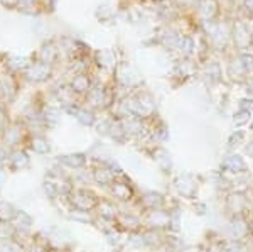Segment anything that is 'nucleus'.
Returning <instances> with one entry per match:
<instances>
[{
	"label": "nucleus",
	"instance_id": "1",
	"mask_svg": "<svg viewBox=\"0 0 253 252\" xmlns=\"http://www.w3.org/2000/svg\"><path fill=\"white\" fill-rule=\"evenodd\" d=\"M224 212H226L228 218L231 217H248L252 213L253 200L250 198V193L247 190H228L224 193Z\"/></svg>",
	"mask_w": 253,
	"mask_h": 252
},
{
	"label": "nucleus",
	"instance_id": "2",
	"mask_svg": "<svg viewBox=\"0 0 253 252\" xmlns=\"http://www.w3.org/2000/svg\"><path fill=\"white\" fill-rule=\"evenodd\" d=\"M108 193H110V197H112V200H115L118 205L133 206L138 198V192H137L135 185H133L132 180L126 178L124 173L118 174L117 180L110 185Z\"/></svg>",
	"mask_w": 253,
	"mask_h": 252
},
{
	"label": "nucleus",
	"instance_id": "3",
	"mask_svg": "<svg viewBox=\"0 0 253 252\" xmlns=\"http://www.w3.org/2000/svg\"><path fill=\"white\" fill-rule=\"evenodd\" d=\"M142 225L149 230H159V232H172L174 217L170 208H157L142 212Z\"/></svg>",
	"mask_w": 253,
	"mask_h": 252
},
{
	"label": "nucleus",
	"instance_id": "4",
	"mask_svg": "<svg viewBox=\"0 0 253 252\" xmlns=\"http://www.w3.org/2000/svg\"><path fill=\"white\" fill-rule=\"evenodd\" d=\"M226 241L247 244L253 237V220L252 217H231L226 225Z\"/></svg>",
	"mask_w": 253,
	"mask_h": 252
},
{
	"label": "nucleus",
	"instance_id": "5",
	"mask_svg": "<svg viewBox=\"0 0 253 252\" xmlns=\"http://www.w3.org/2000/svg\"><path fill=\"white\" fill-rule=\"evenodd\" d=\"M98 200H100V197L93 190L86 188V186H75L73 192L69 193V197L66 198L71 208L83 210V212H95Z\"/></svg>",
	"mask_w": 253,
	"mask_h": 252
},
{
	"label": "nucleus",
	"instance_id": "6",
	"mask_svg": "<svg viewBox=\"0 0 253 252\" xmlns=\"http://www.w3.org/2000/svg\"><path fill=\"white\" fill-rule=\"evenodd\" d=\"M206 36L210 38V43L214 50H224L226 44L231 39V29L233 26H230L228 22H216V20H210V22H203Z\"/></svg>",
	"mask_w": 253,
	"mask_h": 252
},
{
	"label": "nucleus",
	"instance_id": "7",
	"mask_svg": "<svg viewBox=\"0 0 253 252\" xmlns=\"http://www.w3.org/2000/svg\"><path fill=\"white\" fill-rule=\"evenodd\" d=\"M118 174H122V169L113 161H98L91 168L93 183L103 188H110V185L117 180Z\"/></svg>",
	"mask_w": 253,
	"mask_h": 252
},
{
	"label": "nucleus",
	"instance_id": "8",
	"mask_svg": "<svg viewBox=\"0 0 253 252\" xmlns=\"http://www.w3.org/2000/svg\"><path fill=\"white\" fill-rule=\"evenodd\" d=\"M174 188L179 197L186 198V200H196L199 192V181L194 174L181 173L174 178Z\"/></svg>",
	"mask_w": 253,
	"mask_h": 252
},
{
	"label": "nucleus",
	"instance_id": "9",
	"mask_svg": "<svg viewBox=\"0 0 253 252\" xmlns=\"http://www.w3.org/2000/svg\"><path fill=\"white\" fill-rule=\"evenodd\" d=\"M133 206H137L140 212H145V210H157V208H167L169 206V202L162 193L154 192V190H147V192H142L138 195L137 203Z\"/></svg>",
	"mask_w": 253,
	"mask_h": 252
},
{
	"label": "nucleus",
	"instance_id": "10",
	"mask_svg": "<svg viewBox=\"0 0 253 252\" xmlns=\"http://www.w3.org/2000/svg\"><path fill=\"white\" fill-rule=\"evenodd\" d=\"M221 173L231 174V176H243L248 173V164L243 156L238 152H228L221 161Z\"/></svg>",
	"mask_w": 253,
	"mask_h": 252
},
{
	"label": "nucleus",
	"instance_id": "11",
	"mask_svg": "<svg viewBox=\"0 0 253 252\" xmlns=\"http://www.w3.org/2000/svg\"><path fill=\"white\" fill-rule=\"evenodd\" d=\"M120 212H122V206L115 200H112V198H100L95 208V215L98 220L110 222V223L117 222Z\"/></svg>",
	"mask_w": 253,
	"mask_h": 252
},
{
	"label": "nucleus",
	"instance_id": "12",
	"mask_svg": "<svg viewBox=\"0 0 253 252\" xmlns=\"http://www.w3.org/2000/svg\"><path fill=\"white\" fill-rule=\"evenodd\" d=\"M231 39H233L236 50L240 52L250 50L252 46V41H253V34L252 31L248 29V26L242 20H236L233 24V29H231Z\"/></svg>",
	"mask_w": 253,
	"mask_h": 252
},
{
	"label": "nucleus",
	"instance_id": "13",
	"mask_svg": "<svg viewBox=\"0 0 253 252\" xmlns=\"http://www.w3.org/2000/svg\"><path fill=\"white\" fill-rule=\"evenodd\" d=\"M226 75L230 76L231 81H236V83H245L248 78H250V73L245 68L243 61L240 59V54L233 56L230 61H228V66H226Z\"/></svg>",
	"mask_w": 253,
	"mask_h": 252
},
{
	"label": "nucleus",
	"instance_id": "14",
	"mask_svg": "<svg viewBox=\"0 0 253 252\" xmlns=\"http://www.w3.org/2000/svg\"><path fill=\"white\" fill-rule=\"evenodd\" d=\"M86 103H88V108H91V110L105 108L108 105L107 90H105L103 87H93L86 95Z\"/></svg>",
	"mask_w": 253,
	"mask_h": 252
},
{
	"label": "nucleus",
	"instance_id": "15",
	"mask_svg": "<svg viewBox=\"0 0 253 252\" xmlns=\"http://www.w3.org/2000/svg\"><path fill=\"white\" fill-rule=\"evenodd\" d=\"M150 156L152 159L157 162V166L162 169V173H169L172 168V159H170V154L166 148H162L161 144H152L150 148Z\"/></svg>",
	"mask_w": 253,
	"mask_h": 252
},
{
	"label": "nucleus",
	"instance_id": "16",
	"mask_svg": "<svg viewBox=\"0 0 253 252\" xmlns=\"http://www.w3.org/2000/svg\"><path fill=\"white\" fill-rule=\"evenodd\" d=\"M196 9H198V17L201 19V22H210V20L216 19L219 12V5L218 0H199Z\"/></svg>",
	"mask_w": 253,
	"mask_h": 252
},
{
	"label": "nucleus",
	"instance_id": "17",
	"mask_svg": "<svg viewBox=\"0 0 253 252\" xmlns=\"http://www.w3.org/2000/svg\"><path fill=\"white\" fill-rule=\"evenodd\" d=\"M58 161H59V164L66 166V168H69V169H75V171L84 169L88 164V157H86V154H83V152L66 154V156H61Z\"/></svg>",
	"mask_w": 253,
	"mask_h": 252
},
{
	"label": "nucleus",
	"instance_id": "18",
	"mask_svg": "<svg viewBox=\"0 0 253 252\" xmlns=\"http://www.w3.org/2000/svg\"><path fill=\"white\" fill-rule=\"evenodd\" d=\"M69 87H71V90L75 92V95L86 97L88 92L93 88V85H91V80H89V76L86 75V73H78V75L73 76Z\"/></svg>",
	"mask_w": 253,
	"mask_h": 252
},
{
	"label": "nucleus",
	"instance_id": "19",
	"mask_svg": "<svg viewBox=\"0 0 253 252\" xmlns=\"http://www.w3.org/2000/svg\"><path fill=\"white\" fill-rule=\"evenodd\" d=\"M9 166L14 171H22L29 166V156L24 149H14L9 156Z\"/></svg>",
	"mask_w": 253,
	"mask_h": 252
},
{
	"label": "nucleus",
	"instance_id": "20",
	"mask_svg": "<svg viewBox=\"0 0 253 252\" xmlns=\"http://www.w3.org/2000/svg\"><path fill=\"white\" fill-rule=\"evenodd\" d=\"M26 75H27V78L32 81H44L49 78V75H51V66L46 63H36L27 70Z\"/></svg>",
	"mask_w": 253,
	"mask_h": 252
},
{
	"label": "nucleus",
	"instance_id": "21",
	"mask_svg": "<svg viewBox=\"0 0 253 252\" xmlns=\"http://www.w3.org/2000/svg\"><path fill=\"white\" fill-rule=\"evenodd\" d=\"M22 139H24V131L19 125H9V127L5 129V132H3V141H5V144L10 146V148L19 146L20 142H22Z\"/></svg>",
	"mask_w": 253,
	"mask_h": 252
},
{
	"label": "nucleus",
	"instance_id": "22",
	"mask_svg": "<svg viewBox=\"0 0 253 252\" xmlns=\"http://www.w3.org/2000/svg\"><path fill=\"white\" fill-rule=\"evenodd\" d=\"M75 117L78 119L80 124L86 125V127H91V125L96 124V117H95V110H91V108L88 107H76L75 110Z\"/></svg>",
	"mask_w": 253,
	"mask_h": 252
},
{
	"label": "nucleus",
	"instance_id": "23",
	"mask_svg": "<svg viewBox=\"0 0 253 252\" xmlns=\"http://www.w3.org/2000/svg\"><path fill=\"white\" fill-rule=\"evenodd\" d=\"M245 141H247V131H243V129H236V131L231 132L230 137H228L226 151L228 152H235L240 146L245 144Z\"/></svg>",
	"mask_w": 253,
	"mask_h": 252
},
{
	"label": "nucleus",
	"instance_id": "24",
	"mask_svg": "<svg viewBox=\"0 0 253 252\" xmlns=\"http://www.w3.org/2000/svg\"><path fill=\"white\" fill-rule=\"evenodd\" d=\"M29 148L36 154H49L51 152V144L44 136H32L29 139Z\"/></svg>",
	"mask_w": 253,
	"mask_h": 252
},
{
	"label": "nucleus",
	"instance_id": "25",
	"mask_svg": "<svg viewBox=\"0 0 253 252\" xmlns=\"http://www.w3.org/2000/svg\"><path fill=\"white\" fill-rule=\"evenodd\" d=\"M12 225H14L15 230H20V232H26V230L31 229L32 225V218L29 213L26 212H20V210H17V213H15L14 220H12Z\"/></svg>",
	"mask_w": 253,
	"mask_h": 252
},
{
	"label": "nucleus",
	"instance_id": "26",
	"mask_svg": "<svg viewBox=\"0 0 253 252\" xmlns=\"http://www.w3.org/2000/svg\"><path fill=\"white\" fill-rule=\"evenodd\" d=\"M177 51L181 52L184 58H189V56L194 54L196 51V43L191 36H181L179 39V44H177Z\"/></svg>",
	"mask_w": 253,
	"mask_h": 252
},
{
	"label": "nucleus",
	"instance_id": "27",
	"mask_svg": "<svg viewBox=\"0 0 253 252\" xmlns=\"http://www.w3.org/2000/svg\"><path fill=\"white\" fill-rule=\"evenodd\" d=\"M179 39H181V36H179L177 32L172 31V29H166L164 34L161 36L162 46L167 48V50H177Z\"/></svg>",
	"mask_w": 253,
	"mask_h": 252
},
{
	"label": "nucleus",
	"instance_id": "28",
	"mask_svg": "<svg viewBox=\"0 0 253 252\" xmlns=\"http://www.w3.org/2000/svg\"><path fill=\"white\" fill-rule=\"evenodd\" d=\"M15 213H17V210L9 202L0 200V223H12Z\"/></svg>",
	"mask_w": 253,
	"mask_h": 252
},
{
	"label": "nucleus",
	"instance_id": "29",
	"mask_svg": "<svg viewBox=\"0 0 253 252\" xmlns=\"http://www.w3.org/2000/svg\"><path fill=\"white\" fill-rule=\"evenodd\" d=\"M118 81L124 85L125 88H133L137 85V78L133 75V71L128 66H125L124 70L118 71Z\"/></svg>",
	"mask_w": 253,
	"mask_h": 252
},
{
	"label": "nucleus",
	"instance_id": "30",
	"mask_svg": "<svg viewBox=\"0 0 253 252\" xmlns=\"http://www.w3.org/2000/svg\"><path fill=\"white\" fill-rule=\"evenodd\" d=\"M253 120V113L252 112H247V110H236L233 113V125L238 129L245 127L247 124H250V122Z\"/></svg>",
	"mask_w": 253,
	"mask_h": 252
},
{
	"label": "nucleus",
	"instance_id": "31",
	"mask_svg": "<svg viewBox=\"0 0 253 252\" xmlns=\"http://www.w3.org/2000/svg\"><path fill=\"white\" fill-rule=\"evenodd\" d=\"M221 76H223V73H221V66H219V63L211 61L206 68V78L210 80V83H218V81L221 80Z\"/></svg>",
	"mask_w": 253,
	"mask_h": 252
},
{
	"label": "nucleus",
	"instance_id": "32",
	"mask_svg": "<svg viewBox=\"0 0 253 252\" xmlns=\"http://www.w3.org/2000/svg\"><path fill=\"white\" fill-rule=\"evenodd\" d=\"M56 58V50L52 46H46L42 51H41V63H46V64H51L52 61Z\"/></svg>",
	"mask_w": 253,
	"mask_h": 252
},
{
	"label": "nucleus",
	"instance_id": "33",
	"mask_svg": "<svg viewBox=\"0 0 253 252\" xmlns=\"http://www.w3.org/2000/svg\"><path fill=\"white\" fill-rule=\"evenodd\" d=\"M238 54H240V59L243 61L245 68L248 70V73H253V52L243 51V52H238Z\"/></svg>",
	"mask_w": 253,
	"mask_h": 252
},
{
	"label": "nucleus",
	"instance_id": "34",
	"mask_svg": "<svg viewBox=\"0 0 253 252\" xmlns=\"http://www.w3.org/2000/svg\"><path fill=\"white\" fill-rule=\"evenodd\" d=\"M238 108L240 110H247L253 113V99H248V97H243V99L238 100Z\"/></svg>",
	"mask_w": 253,
	"mask_h": 252
},
{
	"label": "nucleus",
	"instance_id": "35",
	"mask_svg": "<svg viewBox=\"0 0 253 252\" xmlns=\"http://www.w3.org/2000/svg\"><path fill=\"white\" fill-rule=\"evenodd\" d=\"M52 249H49V246L47 244H44V242H39V241H36L32 246L27 249V252H51Z\"/></svg>",
	"mask_w": 253,
	"mask_h": 252
},
{
	"label": "nucleus",
	"instance_id": "36",
	"mask_svg": "<svg viewBox=\"0 0 253 252\" xmlns=\"http://www.w3.org/2000/svg\"><path fill=\"white\" fill-rule=\"evenodd\" d=\"M177 7H182V9H187V7H194L199 3V0H175Z\"/></svg>",
	"mask_w": 253,
	"mask_h": 252
},
{
	"label": "nucleus",
	"instance_id": "37",
	"mask_svg": "<svg viewBox=\"0 0 253 252\" xmlns=\"http://www.w3.org/2000/svg\"><path fill=\"white\" fill-rule=\"evenodd\" d=\"M245 97H248V99H253V80L248 78L245 81Z\"/></svg>",
	"mask_w": 253,
	"mask_h": 252
},
{
	"label": "nucleus",
	"instance_id": "38",
	"mask_svg": "<svg viewBox=\"0 0 253 252\" xmlns=\"http://www.w3.org/2000/svg\"><path fill=\"white\" fill-rule=\"evenodd\" d=\"M194 210H198L196 213L203 217V215H206V212H208V206L205 205V203H201V202H196L194 203Z\"/></svg>",
	"mask_w": 253,
	"mask_h": 252
},
{
	"label": "nucleus",
	"instance_id": "39",
	"mask_svg": "<svg viewBox=\"0 0 253 252\" xmlns=\"http://www.w3.org/2000/svg\"><path fill=\"white\" fill-rule=\"evenodd\" d=\"M9 127L7 125V119H5V113H3L2 110H0V134H3L5 132V129Z\"/></svg>",
	"mask_w": 253,
	"mask_h": 252
},
{
	"label": "nucleus",
	"instance_id": "40",
	"mask_svg": "<svg viewBox=\"0 0 253 252\" xmlns=\"http://www.w3.org/2000/svg\"><path fill=\"white\" fill-rule=\"evenodd\" d=\"M245 152H247V156L250 157V159H253V137L250 139V142L245 144Z\"/></svg>",
	"mask_w": 253,
	"mask_h": 252
},
{
	"label": "nucleus",
	"instance_id": "41",
	"mask_svg": "<svg viewBox=\"0 0 253 252\" xmlns=\"http://www.w3.org/2000/svg\"><path fill=\"white\" fill-rule=\"evenodd\" d=\"M243 9L250 12V15H253V0H243Z\"/></svg>",
	"mask_w": 253,
	"mask_h": 252
},
{
	"label": "nucleus",
	"instance_id": "42",
	"mask_svg": "<svg viewBox=\"0 0 253 252\" xmlns=\"http://www.w3.org/2000/svg\"><path fill=\"white\" fill-rule=\"evenodd\" d=\"M5 181H7V173L3 169H0V186L5 185Z\"/></svg>",
	"mask_w": 253,
	"mask_h": 252
},
{
	"label": "nucleus",
	"instance_id": "43",
	"mask_svg": "<svg viewBox=\"0 0 253 252\" xmlns=\"http://www.w3.org/2000/svg\"><path fill=\"white\" fill-rule=\"evenodd\" d=\"M19 2L26 3V5H29V3H32V2H34V0H19Z\"/></svg>",
	"mask_w": 253,
	"mask_h": 252
},
{
	"label": "nucleus",
	"instance_id": "44",
	"mask_svg": "<svg viewBox=\"0 0 253 252\" xmlns=\"http://www.w3.org/2000/svg\"><path fill=\"white\" fill-rule=\"evenodd\" d=\"M154 2H159V3H162V2H167V0H154Z\"/></svg>",
	"mask_w": 253,
	"mask_h": 252
},
{
	"label": "nucleus",
	"instance_id": "45",
	"mask_svg": "<svg viewBox=\"0 0 253 252\" xmlns=\"http://www.w3.org/2000/svg\"><path fill=\"white\" fill-rule=\"evenodd\" d=\"M51 252H64V251H54V249H52Z\"/></svg>",
	"mask_w": 253,
	"mask_h": 252
},
{
	"label": "nucleus",
	"instance_id": "46",
	"mask_svg": "<svg viewBox=\"0 0 253 252\" xmlns=\"http://www.w3.org/2000/svg\"><path fill=\"white\" fill-rule=\"evenodd\" d=\"M252 132H253V120H252Z\"/></svg>",
	"mask_w": 253,
	"mask_h": 252
},
{
	"label": "nucleus",
	"instance_id": "47",
	"mask_svg": "<svg viewBox=\"0 0 253 252\" xmlns=\"http://www.w3.org/2000/svg\"><path fill=\"white\" fill-rule=\"evenodd\" d=\"M112 252H122V251H112Z\"/></svg>",
	"mask_w": 253,
	"mask_h": 252
}]
</instances>
